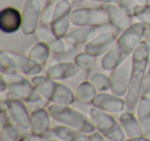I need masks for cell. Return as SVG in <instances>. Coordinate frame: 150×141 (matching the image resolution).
I'll return each instance as SVG.
<instances>
[{"label":"cell","mask_w":150,"mask_h":141,"mask_svg":"<svg viewBox=\"0 0 150 141\" xmlns=\"http://www.w3.org/2000/svg\"><path fill=\"white\" fill-rule=\"evenodd\" d=\"M66 43H68V42L65 40V38L56 37L52 41L48 43V46L50 48V52L57 55H62L66 52Z\"/></svg>","instance_id":"cell-24"},{"label":"cell","mask_w":150,"mask_h":141,"mask_svg":"<svg viewBox=\"0 0 150 141\" xmlns=\"http://www.w3.org/2000/svg\"><path fill=\"white\" fill-rule=\"evenodd\" d=\"M149 54V46L145 40L132 54L133 68H132L131 83H129V91L127 93V100H125V103L129 108H134L140 100V95L143 90L144 79L147 72Z\"/></svg>","instance_id":"cell-1"},{"label":"cell","mask_w":150,"mask_h":141,"mask_svg":"<svg viewBox=\"0 0 150 141\" xmlns=\"http://www.w3.org/2000/svg\"><path fill=\"white\" fill-rule=\"evenodd\" d=\"M52 101L59 105H68L74 101V95L67 87L57 83L56 91L52 98Z\"/></svg>","instance_id":"cell-14"},{"label":"cell","mask_w":150,"mask_h":141,"mask_svg":"<svg viewBox=\"0 0 150 141\" xmlns=\"http://www.w3.org/2000/svg\"><path fill=\"white\" fill-rule=\"evenodd\" d=\"M48 1H54V2H57V1H59V0H48Z\"/></svg>","instance_id":"cell-29"},{"label":"cell","mask_w":150,"mask_h":141,"mask_svg":"<svg viewBox=\"0 0 150 141\" xmlns=\"http://www.w3.org/2000/svg\"><path fill=\"white\" fill-rule=\"evenodd\" d=\"M70 16L64 18V19L54 21L52 23L50 27H52V32H54V35H56V37L64 38L65 36L67 35V33L70 31L69 29H70V25L72 24L71 23Z\"/></svg>","instance_id":"cell-18"},{"label":"cell","mask_w":150,"mask_h":141,"mask_svg":"<svg viewBox=\"0 0 150 141\" xmlns=\"http://www.w3.org/2000/svg\"><path fill=\"white\" fill-rule=\"evenodd\" d=\"M134 18L136 21L141 22L146 26H150V4L139 5L135 11Z\"/></svg>","instance_id":"cell-22"},{"label":"cell","mask_w":150,"mask_h":141,"mask_svg":"<svg viewBox=\"0 0 150 141\" xmlns=\"http://www.w3.org/2000/svg\"><path fill=\"white\" fill-rule=\"evenodd\" d=\"M73 9H73L72 2H71L70 0H59V1H57L56 4H54L52 22L69 17Z\"/></svg>","instance_id":"cell-16"},{"label":"cell","mask_w":150,"mask_h":141,"mask_svg":"<svg viewBox=\"0 0 150 141\" xmlns=\"http://www.w3.org/2000/svg\"><path fill=\"white\" fill-rule=\"evenodd\" d=\"M117 37V32L115 31H105L100 33L86 43V52L96 58L105 55L109 48L116 42Z\"/></svg>","instance_id":"cell-6"},{"label":"cell","mask_w":150,"mask_h":141,"mask_svg":"<svg viewBox=\"0 0 150 141\" xmlns=\"http://www.w3.org/2000/svg\"><path fill=\"white\" fill-rule=\"evenodd\" d=\"M132 68H133V60L127 58L113 70V74L111 77V83H112L111 90L116 95H123L129 91Z\"/></svg>","instance_id":"cell-5"},{"label":"cell","mask_w":150,"mask_h":141,"mask_svg":"<svg viewBox=\"0 0 150 141\" xmlns=\"http://www.w3.org/2000/svg\"><path fill=\"white\" fill-rule=\"evenodd\" d=\"M96 36V28L94 27H76L72 31H69L65 36V40L72 46L88 43Z\"/></svg>","instance_id":"cell-10"},{"label":"cell","mask_w":150,"mask_h":141,"mask_svg":"<svg viewBox=\"0 0 150 141\" xmlns=\"http://www.w3.org/2000/svg\"><path fill=\"white\" fill-rule=\"evenodd\" d=\"M54 1H50L48 3H46L45 6H43L41 13V21L40 24L43 25H52V19H54Z\"/></svg>","instance_id":"cell-23"},{"label":"cell","mask_w":150,"mask_h":141,"mask_svg":"<svg viewBox=\"0 0 150 141\" xmlns=\"http://www.w3.org/2000/svg\"><path fill=\"white\" fill-rule=\"evenodd\" d=\"M9 54H11V56L13 57V61H15L17 69H19L23 73H26V74H36V73L40 72V70H41L42 65L36 63L30 57L27 58L25 56H22V55L11 52H9Z\"/></svg>","instance_id":"cell-12"},{"label":"cell","mask_w":150,"mask_h":141,"mask_svg":"<svg viewBox=\"0 0 150 141\" xmlns=\"http://www.w3.org/2000/svg\"><path fill=\"white\" fill-rule=\"evenodd\" d=\"M105 9L108 14L109 25L116 32L121 33L134 24L133 20L135 18L132 17L119 4H107Z\"/></svg>","instance_id":"cell-7"},{"label":"cell","mask_w":150,"mask_h":141,"mask_svg":"<svg viewBox=\"0 0 150 141\" xmlns=\"http://www.w3.org/2000/svg\"><path fill=\"white\" fill-rule=\"evenodd\" d=\"M97 96L96 88L92 83H82L77 88V97L82 102H93Z\"/></svg>","instance_id":"cell-17"},{"label":"cell","mask_w":150,"mask_h":141,"mask_svg":"<svg viewBox=\"0 0 150 141\" xmlns=\"http://www.w3.org/2000/svg\"><path fill=\"white\" fill-rule=\"evenodd\" d=\"M35 34H36V36H37L39 41L45 42V43H47V44L56 38V35H54V32H52L50 25H43V24H40L39 27H38L37 30H36Z\"/></svg>","instance_id":"cell-21"},{"label":"cell","mask_w":150,"mask_h":141,"mask_svg":"<svg viewBox=\"0 0 150 141\" xmlns=\"http://www.w3.org/2000/svg\"><path fill=\"white\" fill-rule=\"evenodd\" d=\"M22 11L7 6L0 11V30L5 34H13L22 29Z\"/></svg>","instance_id":"cell-8"},{"label":"cell","mask_w":150,"mask_h":141,"mask_svg":"<svg viewBox=\"0 0 150 141\" xmlns=\"http://www.w3.org/2000/svg\"><path fill=\"white\" fill-rule=\"evenodd\" d=\"M94 2H100V3H106V4H118L122 0H91Z\"/></svg>","instance_id":"cell-27"},{"label":"cell","mask_w":150,"mask_h":141,"mask_svg":"<svg viewBox=\"0 0 150 141\" xmlns=\"http://www.w3.org/2000/svg\"><path fill=\"white\" fill-rule=\"evenodd\" d=\"M8 109L11 111V115L15 118V120L20 124H25L28 122V113L25 108V105L19 100H9L7 102Z\"/></svg>","instance_id":"cell-15"},{"label":"cell","mask_w":150,"mask_h":141,"mask_svg":"<svg viewBox=\"0 0 150 141\" xmlns=\"http://www.w3.org/2000/svg\"><path fill=\"white\" fill-rule=\"evenodd\" d=\"M50 55V48L47 43L45 42L38 41L33 46V48L30 51L29 57L33 61L40 65H44L47 61L48 57Z\"/></svg>","instance_id":"cell-13"},{"label":"cell","mask_w":150,"mask_h":141,"mask_svg":"<svg viewBox=\"0 0 150 141\" xmlns=\"http://www.w3.org/2000/svg\"><path fill=\"white\" fill-rule=\"evenodd\" d=\"M143 91H144L145 96L150 94V67L147 70V72H146V76H145L144 83H143Z\"/></svg>","instance_id":"cell-26"},{"label":"cell","mask_w":150,"mask_h":141,"mask_svg":"<svg viewBox=\"0 0 150 141\" xmlns=\"http://www.w3.org/2000/svg\"><path fill=\"white\" fill-rule=\"evenodd\" d=\"M42 6L41 0H26L22 9V32L25 35L35 34L41 21Z\"/></svg>","instance_id":"cell-4"},{"label":"cell","mask_w":150,"mask_h":141,"mask_svg":"<svg viewBox=\"0 0 150 141\" xmlns=\"http://www.w3.org/2000/svg\"><path fill=\"white\" fill-rule=\"evenodd\" d=\"M125 11L129 14L132 17H134V14H135V11L139 5H141L139 3L138 0H122L120 3H118Z\"/></svg>","instance_id":"cell-25"},{"label":"cell","mask_w":150,"mask_h":141,"mask_svg":"<svg viewBox=\"0 0 150 141\" xmlns=\"http://www.w3.org/2000/svg\"><path fill=\"white\" fill-rule=\"evenodd\" d=\"M96 62V57L92 56L88 53L84 51L83 53H80L75 57V64L77 65L78 68L83 69V70H88L94 66Z\"/></svg>","instance_id":"cell-20"},{"label":"cell","mask_w":150,"mask_h":141,"mask_svg":"<svg viewBox=\"0 0 150 141\" xmlns=\"http://www.w3.org/2000/svg\"><path fill=\"white\" fill-rule=\"evenodd\" d=\"M144 40L147 42H150V26H147V29H146V33H145V38Z\"/></svg>","instance_id":"cell-28"},{"label":"cell","mask_w":150,"mask_h":141,"mask_svg":"<svg viewBox=\"0 0 150 141\" xmlns=\"http://www.w3.org/2000/svg\"><path fill=\"white\" fill-rule=\"evenodd\" d=\"M92 103L98 109L109 112L121 111L125 108V105H127V103H125L118 97L106 93H101L97 95Z\"/></svg>","instance_id":"cell-9"},{"label":"cell","mask_w":150,"mask_h":141,"mask_svg":"<svg viewBox=\"0 0 150 141\" xmlns=\"http://www.w3.org/2000/svg\"><path fill=\"white\" fill-rule=\"evenodd\" d=\"M147 26L141 22H135L127 30L121 32L115 42L116 46L125 58H129L136 48L144 41Z\"/></svg>","instance_id":"cell-3"},{"label":"cell","mask_w":150,"mask_h":141,"mask_svg":"<svg viewBox=\"0 0 150 141\" xmlns=\"http://www.w3.org/2000/svg\"><path fill=\"white\" fill-rule=\"evenodd\" d=\"M71 23L75 27L99 28L109 25L108 14L105 7H78L71 13Z\"/></svg>","instance_id":"cell-2"},{"label":"cell","mask_w":150,"mask_h":141,"mask_svg":"<svg viewBox=\"0 0 150 141\" xmlns=\"http://www.w3.org/2000/svg\"><path fill=\"white\" fill-rule=\"evenodd\" d=\"M78 69V66L74 63L63 62L50 66L46 71V74L52 79H65L76 74Z\"/></svg>","instance_id":"cell-11"},{"label":"cell","mask_w":150,"mask_h":141,"mask_svg":"<svg viewBox=\"0 0 150 141\" xmlns=\"http://www.w3.org/2000/svg\"><path fill=\"white\" fill-rule=\"evenodd\" d=\"M91 83L96 88V90H99V91H106V90L111 89V85H112L111 78H109L103 73H95L91 77Z\"/></svg>","instance_id":"cell-19"}]
</instances>
